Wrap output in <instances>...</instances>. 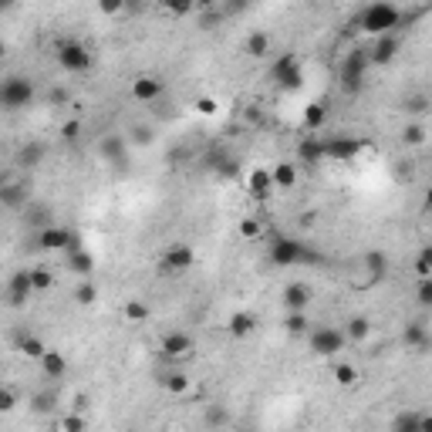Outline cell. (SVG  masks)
<instances>
[{"label": "cell", "instance_id": "44", "mask_svg": "<svg viewBox=\"0 0 432 432\" xmlns=\"http://www.w3.org/2000/svg\"><path fill=\"white\" fill-rule=\"evenodd\" d=\"M240 236H244V240H257V236H260V223H257L253 216H244V220H240Z\"/></svg>", "mask_w": 432, "mask_h": 432}, {"label": "cell", "instance_id": "45", "mask_svg": "<svg viewBox=\"0 0 432 432\" xmlns=\"http://www.w3.org/2000/svg\"><path fill=\"white\" fill-rule=\"evenodd\" d=\"M75 297H78V304H95V297H98V291H95V284H78V291H75Z\"/></svg>", "mask_w": 432, "mask_h": 432}, {"label": "cell", "instance_id": "9", "mask_svg": "<svg viewBox=\"0 0 432 432\" xmlns=\"http://www.w3.org/2000/svg\"><path fill=\"white\" fill-rule=\"evenodd\" d=\"M193 263H196V253H193L189 244H172V247H166L162 260H159V274H183Z\"/></svg>", "mask_w": 432, "mask_h": 432}, {"label": "cell", "instance_id": "24", "mask_svg": "<svg viewBox=\"0 0 432 432\" xmlns=\"http://www.w3.org/2000/svg\"><path fill=\"white\" fill-rule=\"evenodd\" d=\"M429 108H432V95L429 92H409L405 98H402V112H405V115H412V119L426 115Z\"/></svg>", "mask_w": 432, "mask_h": 432}, {"label": "cell", "instance_id": "6", "mask_svg": "<svg viewBox=\"0 0 432 432\" xmlns=\"http://www.w3.org/2000/svg\"><path fill=\"white\" fill-rule=\"evenodd\" d=\"M344 344H348V335H344L341 328L324 324V328H314V331H311V352L318 358H335L338 352H344Z\"/></svg>", "mask_w": 432, "mask_h": 432}, {"label": "cell", "instance_id": "37", "mask_svg": "<svg viewBox=\"0 0 432 432\" xmlns=\"http://www.w3.org/2000/svg\"><path fill=\"white\" fill-rule=\"evenodd\" d=\"M426 136H429V132H426V125L422 122H409L405 128H402V142H405V145H422Z\"/></svg>", "mask_w": 432, "mask_h": 432}, {"label": "cell", "instance_id": "3", "mask_svg": "<svg viewBox=\"0 0 432 432\" xmlns=\"http://www.w3.org/2000/svg\"><path fill=\"white\" fill-rule=\"evenodd\" d=\"M318 260H321L318 253H311L304 244H297L291 236H277L270 244V263L274 267H297V263H318Z\"/></svg>", "mask_w": 432, "mask_h": 432}, {"label": "cell", "instance_id": "13", "mask_svg": "<svg viewBox=\"0 0 432 432\" xmlns=\"http://www.w3.org/2000/svg\"><path fill=\"white\" fill-rule=\"evenodd\" d=\"M358 152H361V142L352 139V136H331V139H324V155L335 159V162H352Z\"/></svg>", "mask_w": 432, "mask_h": 432}, {"label": "cell", "instance_id": "35", "mask_svg": "<svg viewBox=\"0 0 432 432\" xmlns=\"http://www.w3.org/2000/svg\"><path fill=\"white\" fill-rule=\"evenodd\" d=\"M0 200H4V206L17 210V206H28V193H24L20 186H4V189H0Z\"/></svg>", "mask_w": 432, "mask_h": 432}, {"label": "cell", "instance_id": "10", "mask_svg": "<svg viewBox=\"0 0 432 432\" xmlns=\"http://www.w3.org/2000/svg\"><path fill=\"white\" fill-rule=\"evenodd\" d=\"M37 247L41 250H81V244H78V236L71 230H64V227H54V223H47L44 230L37 233Z\"/></svg>", "mask_w": 432, "mask_h": 432}, {"label": "cell", "instance_id": "47", "mask_svg": "<svg viewBox=\"0 0 432 432\" xmlns=\"http://www.w3.org/2000/svg\"><path fill=\"white\" fill-rule=\"evenodd\" d=\"M51 405H54V392H41V395H34V412H51Z\"/></svg>", "mask_w": 432, "mask_h": 432}, {"label": "cell", "instance_id": "57", "mask_svg": "<svg viewBox=\"0 0 432 432\" xmlns=\"http://www.w3.org/2000/svg\"><path fill=\"white\" fill-rule=\"evenodd\" d=\"M145 432H162V429H145Z\"/></svg>", "mask_w": 432, "mask_h": 432}, {"label": "cell", "instance_id": "53", "mask_svg": "<svg viewBox=\"0 0 432 432\" xmlns=\"http://www.w3.org/2000/svg\"><path fill=\"white\" fill-rule=\"evenodd\" d=\"M88 409V395H78L75 399V412H85Z\"/></svg>", "mask_w": 432, "mask_h": 432}, {"label": "cell", "instance_id": "41", "mask_svg": "<svg viewBox=\"0 0 432 432\" xmlns=\"http://www.w3.org/2000/svg\"><path fill=\"white\" fill-rule=\"evenodd\" d=\"M122 314L128 318V321H149V308L142 304V301H128L122 308Z\"/></svg>", "mask_w": 432, "mask_h": 432}, {"label": "cell", "instance_id": "22", "mask_svg": "<svg viewBox=\"0 0 432 432\" xmlns=\"http://www.w3.org/2000/svg\"><path fill=\"white\" fill-rule=\"evenodd\" d=\"M227 331H230L233 338H247V335L257 331V318L250 311H236V314H230V321H227Z\"/></svg>", "mask_w": 432, "mask_h": 432}, {"label": "cell", "instance_id": "12", "mask_svg": "<svg viewBox=\"0 0 432 432\" xmlns=\"http://www.w3.org/2000/svg\"><path fill=\"white\" fill-rule=\"evenodd\" d=\"M402 344L416 355H429L432 352V331L426 328V321H409L402 328Z\"/></svg>", "mask_w": 432, "mask_h": 432}, {"label": "cell", "instance_id": "40", "mask_svg": "<svg viewBox=\"0 0 432 432\" xmlns=\"http://www.w3.org/2000/svg\"><path fill=\"white\" fill-rule=\"evenodd\" d=\"M128 139L136 142V145H152V142H155V128H152V125H132Z\"/></svg>", "mask_w": 432, "mask_h": 432}, {"label": "cell", "instance_id": "42", "mask_svg": "<svg viewBox=\"0 0 432 432\" xmlns=\"http://www.w3.org/2000/svg\"><path fill=\"white\" fill-rule=\"evenodd\" d=\"M61 432H88V422L81 412H71V416L61 419Z\"/></svg>", "mask_w": 432, "mask_h": 432}, {"label": "cell", "instance_id": "28", "mask_svg": "<svg viewBox=\"0 0 432 432\" xmlns=\"http://www.w3.org/2000/svg\"><path fill=\"white\" fill-rule=\"evenodd\" d=\"M344 335H348V341H368L371 321L365 318V314H352V318L344 321Z\"/></svg>", "mask_w": 432, "mask_h": 432}, {"label": "cell", "instance_id": "31", "mask_svg": "<svg viewBox=\"0 0 432 432\" xmlns=\"http://www.w3.org/2000/svg\"><path fill=\"white\" fill-rule=\"evenodd\" d=\"M284 331H287V335H308L311 331L308 311H294V314H287V318H284Z\"/></svg>", "mask_w": 432, "mask_h": 432}, {"label": "cell", "instance_id": "26", "mask_svg": "<svg viewBox=\"0 0 432 432\" xmlns=\"http://www.w3.org/2000/svg\"><path fill=\"white\" fill-rule=\"evenodd\" d=\"M159 382H162V388H166L169 395H189V392H193V378H189L186 371H169V375H162Z\"/></svg>", "mask_w": 432, "mask_h": 432}, {"label": "cell", "instance_id": "52", "mask_svg": "<svg viewBox=\"0 0 432 432\" xmlns=\"http://www.w3.org/2000/svg\"><path fill=\"white\" fill-rule=\"evenodd\" d=\"M220 172H223V176H236V172H240V166H236L233 159H223V162H220Z\"/></svg>", "mask_w": 432, "mask_h": 432}, {"label": "cell", "instance_id": "19", "mask_svg": "<svg viewBox=\"0 0 432 432\" xmlns=\"http://www.w3.org/2000/svg\"><path fill=\"white\" fill-rule=\"evenodd\" d=\"M328 155H324V139L318 136H304V139L297 142V162H304V166H318L324 162Z\"/></svg>", "mask_w": 432, "mask_h": 432}, {"label": "cell", "instance_id": "7", "mask_svg": "<svg viewBox=\"0 0 432 432\" xmlns=\"http://www.w3.org/2000/svg\"><path fill=\"white\" fill-rule=\"evenodd\" d=\"M54 58H58V64H61L64 71H71V75H81V71L92 68V51L81 44V41H61L58 51H54Z\"/></svg>", "mask_w": 432, "mask_h": 432}, {"label": "cell", "instance_id": "4", "mask_svg": "<svg viewBox=\"0 0 432 432\" xmlns=\"http://www.w3.org/2000/svg\"><path fill=\"white\" fill-rule=\"evenodd\" d=\"M270 81H277L284 92H297L304 85V68H301V58L294 51H284L280 58H274L270 64Z\"/></svg>", "mask_w": 432, "mask_h": 432}, {"label": "cell", "instance_id": "34", "mask_svg": "<svg viewBox=\"0 0 432 432\" xmlns=\"http://www.w3.org/2000/svg\"><path fill=\"white\" fill-rule=\"evenodd\" d=\"M335 382H338L341 388L358 385V368L352 365V361H341V365H335Z\"/></svg>", "mask_w": 432, "mask_h": 432}, {"label": "cell", "instance_id": "5", "mask_svg": "<svg viewBox=\"0 0 432 432\" xmlns=\"http://www.w3.org/2000/svg\"><path fill=\"white\" fill-rule=\"evenodd\" d=\"M34 102V81L24 75H11L4 78V85H0V105L7 108V112H20V108H28Z\"/></svg>", "mask_w": 432, "mask_h": 432}, {"label": "cell", "instance_id": "33", "mask_svg": "<svg viewBox=\"0 0 432 432\" xmlns=\"http://www.w3.org/2000/svg\"><path fill=\"white\" fill-rule=\"evenodd\" d=\"M68 263H71L75 274H92L95 270V260L88 250H71V253H68Z\"/></svg>", "mask_w": 432, "mask_h": 432}, {"label": "cell", "instance_id": "21", "mask_svg": "<svg viewBox=\"0 0 432 432\" xmlns=\"http://www.w3.org/2000/svg\"><path fill=\"white\" fill-rule=\"evenodd\" d=\"M274 189H294L297 186V162H291V159H280V162H274Z\"/></svg>", "mask_w": 432, "mask_h": 432}, {"label": "cell", "instance_id": "8", "mask_svg": "<svg viewBox=\"0 0 432 432\" xmlns=\"http://www.w3.org/2000/svg\"><path fill=\"white\" fill-rule=\"evenodd\" d=\"M159 352H162L166 361H183V358H189L196 352V341H193V335H186V331H169V335H162V341H159Z\"/></svg>", "mask_w": 432, "mask_h": 432}, {"label": "cell", "instance_id": "16", "mask_svg": "<svg viewBox=\"0 0 432 432\" xmlns=\"http://www.w3.org/2000/svg\"><path fill=\"white\" fill-rule=\"evenodd\" d=\"M98 152L105 155L112 166H119V169H122L125 162H128V142H125L122 136H115V132H112V136H105V139H102Z\"/></svg>", "mask_w": 432, "mask_h": 432}, {"label": "cell", "instance_id": "48", "mask_svg": "<svg viewBox=\"0 0 432 432\" xmlns=\"http://www.w3.org/2000/svg\"><path fill=\"white\" fill-rule=\"evenodd\" d=\"M78 132H81V122H78V119H71V122H64V125H61V139H64V142H75V139H78Z\"/></svg>", "mask_w": 432, "mask_h": 432}, {"label": "cell", "instance_id": "39", "mask_svg": "<svg viewBox=\"0 0 432 432\" xmlns=\"http://www.w3.org/2000/svg\"><path fill=\"white\" fill-rule=\"evenodd\" d=\"M31 280H34V291H37V294H44V291H51V287H54V274H51L47 267H34Z\"/></svg>", "mask_w": 432, "mask_h": 432}, {"label": "cell", "instance_id": "23", "mask_svg": "<svg viewBox=\"0 0 432 432\" xmlns=\"http://www.w3.org/2000/svg\"><path fill=\"white\" fill-rule=\"evenodd\" d=\"M41 371H44L47 378H64V371H68V358L58 352V348H47V355L37 361Z\"/></svg>", "mask_w": 432, "mask_h": 432}, {"label": "cell", "instance_id": "30", "mask_svg": "<svg viewBox=\"0 0 432 432\" xmlns=\"http://www.w3.org/2000/svg\"><path fill=\"white\" fill-rule=\"evenodd\" d=\"M206 426L210 429H223V426H230V409L227 405H220V402H213V405H206Z\"/></svg>", "mask_w": 432, "mask_h": 432}, {"label": "cell", "instance_id": "55", "mask_svg": "<svg viewBox=\"0 0 432 432\" xmlns=\"http://www.w3.org/2000/svg\"><path fill=\"white\" fill-rule=\"evenodd\" d=\"M51 102H54V105H64V102H68V95H64V92H51Z\"/></svg>", "mask_w": 432, "mask_h": 432}, {"label": "cell", "instance_id": "20", "mask_svg": "<svg viewBox=\"0 0 432 432\" xmlns=\"http://www.w3.org/2000/svg\"><path fill=\"white\" fill-rule=\"evenodd\" d=\"M270 47H274L270 31H250L247 41H244V51H247L250 58H267V54H270Z\"/></svg>", "mask_w": 432, "mask_h": 432}, {"label": "cell", "instance_id": "17", "mask_svg": "<svg viewBox=\"0 0 432 432\" xmlns=\"http://www.w3.org/2000/svg\"><path fill=\"white\" fill-rule=\"evenodd\" d=\"M247 189L253 200H267L270 196V189H274V172L263 169V166H253L247 176Z\"/></svg>", "mask_w": 432, "mask_h": 432}, {"label": "cell", "instance_id": "38", "mask_svg": "<svg viewBox=\"0 0 432 432\" xmlns=\"http://www.w3.org/2000/svg\"><path fill=\"white\" fill-rule=\"evenodd\" d=\"M419 412H399L395 422H392V432H422L419 429Z\"/></svg>", "mask_w": 432, "mask_h": 432}, {"label": "cell", "instance_id": "32", "mask_svg": "<svg viewBox=\"0 0 432 432\" xmlns=\"http://www.w3.org/2000/svg\"><path fill=\"white\" fill-rule=\"evenodd\" d=\"M412 270H416L419 280L432 277V244H426V247L416 253V263H412Z\"/></svg>", "mask_w": 432, "mask_h": 432}, {"label": "cell", "instance_id": "54", "mask_svg": "<svg viewBox=\"0 0 432 432\" xmlns=\"http://www.w3.org/2000/svg\"><path fill=\"white\" fill-rule=\"evenodd\" d=\"M419 429H422V432H432V416H422V419H419Z\"/></svg>", "mask_w": 432, "mask_h": 432}, {"label": "cell", "instance_id": "36", "mask_svg": "<svg viewBox=\"0 0 432 432\" xmlns=\"http://www.w3.org/2000/svg\"><path fill=\"white\" fill-rule=\"evenodd\" d=\"M20 352L28 358H34V361H41V358L47 355V344L41 338H34V335H28V338H20Z\"/></svg>", "mask_w": 432, "mask_h": 432}, {"label": "cell", "instance_id": "14", "mask_svg": "<svg viewBox=\"0 0 432 432\" xmlns=\"http://www.w3.org/2000/svg\"><path fill=\"white\" fill-rule=\"evenodd\" d=\"M166 95V81L155 75H142L132 81V98L136 102H142V105H149V102H159Z\"/></svg>", "mask_w": 432, "mask_h": 432}, {"label": "cell", "instance_id": "51", "mask_svg": "<svg viewBox=\"0 0 432 432\" xmlns=\"http://www.w3.org/2000/svg\"><path fill=\"white\" fill-rule=\"evenodd\" d=\"M98 11H102V14H119V11H122V4H119V0H102V4H98Z\"/></svg>", "mask_w": 432, "mask_h": 432}, {"label": "cell", "instance_id": "11", "mask_svg": "<svg viewBox=\"0 0 432 432\" xmlns=\"http://www.w3.org/2000/svg\"><path fill=\"white\" fill-rule=\"evenodd\" d=\"M34 291V280H31V270H14L11 280H7V304L11 308H24L28 301H31Z\"/></svg>", "mask_w": 432, "mask_h": 432}, {"label": "cell", "instance_id": "43", "mask_svg": "<svg viewBox=\"0 0 432 432\" xmlns=\"http://www.w3.org/2000/svg\"><path fill=\"white\" fill-rule=\"evenodd\" d=\"M416 301H419V308H432V277L426 280H419V287H416Z\"/></svg>", "mask_w": 432, "mask_h": 432}, {"label": "cell", "instance_id": "58", "mask_svg": "<svg viewBox=\"0 0 432 432\" xmlns=\"http://www.w3.org/2000/svg\"><path fill=\"white\" fill-rule=\"evenodd\" d=\"M244 432H253V429H244Z\"/></svg>", "mask_w": 432, "mask_h": 432}, {"label": "cell", "instance_id": "1", "mask_svg": "<svg viewBox=\"0 0 432 432\" xmlns=\"http://www.w3.org/2000/svg\"><path fill=\"white\" fill-rule=\"evenodd\" d=\"M402 20V11L388 0H378V4H368L361 14H358V28L371 37H382V34H395Z\"/></svg>", "mask_w": 432, "mask_h": 432}, {"label": "cell", "instance_id": "29", "mask_svg": "<svg viewBox=\"0 0 432 432\" xmlns=\"http://www.w3.org/2000/svg\"><path fill=\"white\" fill-rule=\"evenodd\" d=\"M324 122H328V108L318 105V102H311V105L304 108V128H308V132H318V128H324Z\"/></svg>", "mask_w": 432, "mask_h": 432}, {"label": "cell", "instance_id": "49", "mask_svg": "<svg viewBox=\"0 0 432 432\" xmlns=\"http://www.w3.org/2000/svg\"><path fill=\"white\" fill-rule=\"evenodd\" d=\"M216 98H200V102H196V112H200V115H216Z\"/></svg>", "mask_w": 432, "mask_h": 432}, {"label": "cell", "instance_id": "46", "mask_svg": "<svg viewBox=\"0 0 432 432\" xmlns=\"http://www.w3.org/2000/svg\"><path fill=\"white\" fill-rule=\"evenodd\" d=\"M14 405H17V392L11 385H4L0 388V412H14Z\"/></svg>", "mask_w": 432, "mask_h": 432}, {"label": "cell", "instance_id": "18", "mask_svg": "<svg viewBox=\"0 0 432 432\" xmlns=\"http://www.w3.org/2000/svg\"><path fill=\"white\" fill-rule=\"evenodd\" d=\"M284 308H287V314H294V311H308L311 304V287L308 284H301V280H294V284H287L284 287Z\"/></svg>", "mask_w": 432, "mask_h": 432}, {"label": "cell", "instance_id": "50", "mask_svg": "<svg viewBox=\"0 0 432 432\" xmlns=\"http://www.w3.org/2000/svg\"><path fill=\"white\" fill-rule=\"evenodd\" d=\"M166 11H169V14H176V17H183V14H193L196 7H193V4H166Z\"/></svg>", "mask_w": 432, "mask_h": 432}, {"label": "cell", "instance_id": "25", "mask_svg": "<svg viewBox=\"0 0 432 432\" xmlns=\"http://www.w3.org/2000/svg\"><path fill=\"white\" fill-rule=\"evenodd\" d=\"M47 155V145L44 142H28V145H20V152H17V162L24 166V169H34V166H41Z\"/></svg>", "mask_w": 432, "mask_h": 432}, {"label": "cell", "instance_id": "56", "mask_svg": "<svg viewBox=\"0 0 432 432\" xmlns=\"http://www.w3.org/2000/svg\"><path fill=\"white\" fill-rule=\"evenodd\" d=\"M426 210H432V183H429V189H426V203H422Z\"/></svg>", "mask_w": 432, "mask_h": 432}, {"label": "cell", "instance_id": "27", "mask_svg": "<svg viewBox=\"0 0 432 432\" xmlns=\"http://www.w3.org/2000/svg\"><path fill=\"white\" fill-rule=\"evenodd\" d=\"M365 270L371 280H382L388 274V253L385 250H368L365 253Z\"/></svg>", "mask_w": 432, "mask_h": 432}, {"label": "cell", "instance_id": "2", "mask_svg": "<svg viewBox=\"0 0 432 432\" xmlns=\"http://www.w3.org/2000/svg\"><path fill=\"white\" fill-rule=\"evenodd\" d=\"M371 68V58L365 47H355L352 54H344V61H341V88L348 95H358L365 88V75H368Z\"/></svg>", "mask_w": 432, "mask_h": 432}, {"label": "cell", "instance_id": "15", "mask_svg": "<svg viewBox=\"0 0 432 432\" xmlns=\"http://www.w3.org/2000/svg\"><path fill=\"white\" fill-rule=\"evenodd\" d=\"M399 34H382V37H375V44L368 47V58L371 64H392L395 61V54H399Z\"/></svg>", "mask_w": 432, "mask_h": 432}]
</instances>
